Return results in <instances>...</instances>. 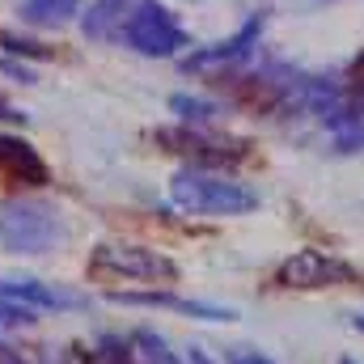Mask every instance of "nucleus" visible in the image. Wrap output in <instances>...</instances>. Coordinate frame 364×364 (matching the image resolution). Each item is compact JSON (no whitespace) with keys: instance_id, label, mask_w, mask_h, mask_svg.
<instances>
[{"instance_id":"nucleus-1","label":"nucleus","mask_w":364,"mask_h":364,"mask_svg":"<svg viewBox=\"0 0 364 364\" xmlns=\"http://www.w3.org/2000/svg\"><path fill=\"white\" fill-rule=\"evenodd\" d=\"M170 199L174 208L191 216H246L259 208V191H250L246 182L229 178V174L203 170V166L178 170L170 182Z\"/></svg>"},{"instance_id":"nucleus-2","label":"nucleus","mask_w":364,"mask_h":364,"mask_svg":"<svg viewBox=\"0 0 364 364\" xmlns=\"http://www.w3.org/2000/svg\"><path fill=\"white\" fill-rule=\"evenodd\" d=\"M90 275L93 279H123V284H174L178 263L166 259L161 250L136 246V242H102L90 255Z\"/></svg>"},{"instance_id":"nucleus-3","label":"nucleus","mask_w":364,"mask_h":364,"mask_svg":"<svg viewBox=\"0 0 364 364\" xmlns=\"http://www.w3.org/2000/svg\"><path fill=\"white\" fill-rule=\"evenodd\" d=\"M123 38L132 51L149 55V60H166V55H178L186 47V34H182L178 17L161 4V0H136L123 17Z\"/></svg>"},{"instance_id":"nucleus-4","label":"nucleus","mask_w":364,"mask_h":364,"mask_svg":"<svg viewBox=\"0 0 364 364\" xmlns=\"http://www.w3.org/2000/svg\"><path fill=\"white\" fill-rule=\"evenodd\" d=\"M0 242L13 255H43L60 242V220L55 208L34 203V199H9L0 203Z\"/></svg>"},{"instance_id":"nucleus-5","label":"nucleus","mask_w":364,"mask_h":364,"mask_svg":"<svg viewBox=\"0 0 364 364\" xmlns=\"http://www.w3.org/2000/svg\"><path fill=\"white\" fill-rule=\"evenodd\" d=\"M352 267L326 250H296L279 263L275 272V284L284 288H335V284H348L352 279Z\"/></svg>"},{"instance_id":"nucleus-6","label":"nucleus","mask_w":364,"mask_h":364,"mask_svg":"<svg viewBox=\"0 0 364 364\" xmlns=\"http://www.w3.org/2000/svg\"><path fill=\"white\" fill-rule=\"evenodd\" d=\"M0 296L4 301H21L30 309H81L85 296L64 288V284H47V279H0Z\"/></svg>"},{"instance_id":"nucleus-7","label":"nucleus","mask_w":364,"mask_h":364,"mask_svg":"<svg viewBox=\"0 0 364 364\" xmlns=\"http://www.w3.org/2000/svg\"><path fill=\"white\" fill-rule=\"evenodd\" d=\"M0 174H9L21 186H47L51 182V170L38 157V149L26 144L21 136H4V132H0Z\"/></svg>"},{"instance_id":"nucleus-8","label":"nucleus","mask_w":364,"mask_h":364,"mask_svg":"<svg viewBox=\"0 0 364 364\" xmlns=\"http://www.w3.org/2000/svg\"><path fill=\"white\" fill-rule=\"evenodd\" d=\"M110 301H123V305H166V309H178V314H191V318H212V322L237 318L233 309L203 305V301H182V296H170V292H110Z\"/></svg>"},{"instance_id":"nucleus-9","label":"nucleus","mask_w":364,"mask_h":364,"mask_svg":"<svg viewBox=\"0 0 364 364\" xmlns=\"http://www.w3.org/2000/svg\"><path fill=\"white\" fill-rule=\"evenodd\" d=\"M157 140L161 144H174L170 153H195L199 161H229V157H242V149L237 144H225V140H208V136H199V132H186V127H178V132H157Z\"/></svg>"},{"instance_id":"nucleus-10","label":"nucleus","mask_w":364,"mask_h":364,"mask_svg":"<svg viewBox=\"0 0 364 364\" xmlns=\"http://www.w3.org/2000/svg\"><path fill=\"white\" fill-rule=\"evenodd\" d=\"M123 356L127 364H182L157 331H132V339L123 343Z\"/></svg>"},{"instance_id":"nucleus-11","label":"nucleus","mask_w":364,"mask_h":364,"mask_svg":"<svg viewBox=\"0 0 364 364\" xmlns=\"http://www.w3.org/2000/svg\"><path fill=\"white\" fill-rule=\"evenodd\" d=\"M259 30H263V21H250L237 38L216 43V47H208V51H195V55L186 60V68H208V64H220V60H237V55H246V47L259 38Z\"/></svg>"},{"instance_id":"nucleus-12","label":"nucleus","mask_w":364,"mask_h":364,"mask_svg":"<svg viewBox=\"0 0 364 364\" xmlns=\"http://www.w3.org/2000/svg\"><path fill=\"white\" fill-rule=\"evenodd\" d=\"M81 4L85 0H26L21 4V21H30V26H60L73 13H81Z\"/></svg>"},{"instance_id":"nucleus-13","label":"nucleus","mask_w":364,"mask_h":364,"mask_svg":"<svg viewBox=\"0 0 364 364\" xmlns=\"http://www.w3.org/2000/svg\"><path fill=\"white\" fill-rule=\"evenodd\" d=\"M119 9H123V0H97L90 9V17H85V34H97V38H102V34H110L114 21L123 26V13H119Z\"/></svg>"},{"instance_id":"nucleus-14","label":"nucleus","mask_w":364,"mask_h":364,"mask_svg":"<svg viewBox=\"0 0 364 364\" xmlns=\"http://www.w3.org/2000/svg\"><path fill=\"white\" fill-rule=\"evenodd\" d=\"M38 309L21 305V301H4L0 296V331H17V326H34Z\"/></svg>"},{"instance_id":"nucleus-15","label":"nucleus","mask_w":364,"mask_h":364,"mask_svg":"<svg viewBox=\"0 0 364 364\" xmlns=\"http://www.w3.org/2000/svg\"><path fill=\"white\" fill-rule=\"evenodd\" d=\"M174 110H178L182 119H208L212 114V106L208 102H195V97H174Z\"/></svg>"},{"instance_id":"nucleus-16","label":"nucleus","mask_w":364,"mask_h":364,"mask_svg":"<svg viewBox=\"0 0 364 364\" xmlns=\"http://www.w3.org/2000/svg\"><path fill=\"white\" fill-rule=\"evenodd\" d=\"M229 364H272V360H267V356H259V352H237Z\"/></svg>"},{"instance_id":"nucleus-17","label":"nucleus","mask_w":364,"mask_h":364,"mask_svg":"<svg viewBox=\"0 0 364 364\" xmlns=\"http://www.w3.org/2000/svg\"><path fill=\"white\" fill-rule=\"evenodd\" d=\"M0 119H4V123H13V119H21V114H17V110H13L9 102H0Z\"/></svg>"},{"instance_id":"nucleus-18","label":"nucleus","mask_w":364,"mask_h":364,"mask_svg":"<svg viewBox=\"0 0 364 364\" xmlns=\"http://www.w3.org/2000/svg\"><path fill=\"white\" fill-rule=\"evenodd\" d=\"M191 364H212V360H208V356H203L199 348H191Z\"/></svg>"},{"instance_id":"nucleus-19","label":"nucleus","mask_w":364,"mask_h":364,"mask_svg":"<svg viewBox=\"0 0 364 364\" xmlns=\"http://www.w3.org/2000/svg\"><path fill=\"white\" fill-rule=\"evenodd\" d=\"M352 326H356V331H364V314H360V318H352Z\"/></svg>"},{"instance_id":"nucleus-20","label":"nucleus","mask_w":364,"mask_h":364,"mask_svg":"<svg viewBox=\"0 0 364 364\" xmlns=\"http://www.w3.org/2000/svg\"><path fill=\"white\" fill-rule=\"evenodd\" d=\"M343 364H352V360H343Z\"/></svg>"}]
</instances>
